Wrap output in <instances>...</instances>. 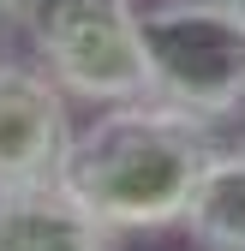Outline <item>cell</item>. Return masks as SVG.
Returning a JSON list of instances; mask_svg holds the SVG:
<instances>
[{"mask_svg":"<svg viewBox=\"0 0 245 251\" xmlns=\"http://www.w3.org/2000/svg\"><path fill=\"white\" fill-rule=\"evenodd\" d=\"M72 138L78 126L66 90L36 60H0V192L60 185Z\"/></svg>","mask_w":245,"mask_h":251,"instance_id":"277c9868","label":"cell"},{"mask_svg":"<svg viewBox=\"0 0 245 251\" xmlns=\"http://www.w3.org/2000/svg\"><path fill=\"white\" fill-rule=\"evenodd\" d=\"M138 36L156 102L209 126L245 114V18L233 0H156L138 12Z\"/></svg>","mask_w":245,"mask_h":251,"instance_id":"7a4b0ae2","label":"cell"},{"mask_svg":"<svg viewBox=\"0 0 245 251\" xmlns=\"http://www.w3.org/2000/svg\"><path fill=\"white\" fill-rule=\"evenodd\" d=\"M18 30L36 48V66L72 102L108 108V102L149 96L132 0H24Z\"/></svg>","mask_w":245,"mask_h":251,"instance_id":"3957f363","label":"cell"},{"mask_svg":"<svg viewBox=\"0 0 245 251\" xmlns=\"http://www.w3.org/2000/svg\"><path fill=\"white\" fill-rule=\"evenodd\" d=\"M0 251H120V239L60 185H42V192H0Z\"/></svg>","mask_w":245,"mask_h":251,"instance_id":"5b68a950","label":"cell"},{"mask_svg":"<svg viewBox=\"0 0 245 251\" xmlns=\"http://www.w3.org/2000/svg\"><path fill=\"white\" fill-rule=\"evenodd\" d=\"M18 18H24V0H0V36L18 30Z\"/></svg>","mask_w":245,"mask_h":251,"instance_id":"52a82bcc","label":"cell"},{"mask_svg":"<svg viewBox=\"0 0 245 251\" xmlns=\"http://www.w3.org/2000/svg\"><path fill=\"white\" fill-rule=\"evenodd\" d=\"M197 251H245V144L221 150L179 215Z\"/></svg>","mask_w":245,"mask_h":251,"instance_id":"8992f818","label":"cell"},{"mask_svg":"<svg viewBox=\"0 0 245 251\" xmlns=\"http://www.w3.org/2000/svg\"><path fill=\"white\" fill-rule=\"evenodd\" d=\"M216 155V126L197 114H179L156 96L108 102L96 108V120L78 126L60 168V192L114 233L179 227Z\"/></svg>","mask_w":245,"mask_h":251,"instance_id":"6da1fadb","label":"cell"},{"mask_svg":"<svg viewBox=\"0 0 245 251\" xmlns=\"http://www.w3.org/2000/svg\"><path fill=\"white\" fill-rule=\"evenodd\" d=\"M233 12H239V18H245V0H233Z\"/></svg>","mask_w":245,"mask_h":251,"instance_id":"ba28073f","label":"cell"}]
</instances>
